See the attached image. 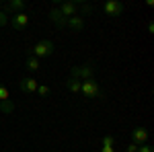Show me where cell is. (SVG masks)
I'll use <instances>...</instances> for the list:
<instances>
[{"instance_id": "1", "label": "cell", "mask_w": 154, "mask_h": 152, "mask_svg": "<svg viewBox=\"0 0 154 152\" xmlns=\"http://www.w3.org/2000/svg\"><path fill=\"white\" fill-rule=\"evenodd\" d=\"M54 54V43L51 41H48V39H43V41H37L35 45L31 47L29 51H27V56H35L37 60L41 58H48V56H51Z\"/></svg>"}, {"instance_id": "2", "label": "cell", "mask_w": 154, "mask_h": 152, "mask_svg": "<svg viewBox=\"0 0 154 152\" xmlns=\"http://www.w3.org/2000/svg\"><path fill=\"white\" fill-rule=\"evenodd\" d=\"M72 78H78V80H88V78H95V64L93 62H86L82 66H74L70 70Z\"/></svg>"}, {"instance_id": "3", "label": "cell", "mask_w": 154, "mask_h": 152, "mask_svg": "<svg viewBox=\"0 0 154 152\" xmlns=\"http://www.w3.org/2000/svg\"><path fill=\"white\" fill-rule=\"evenodd\" d=\"M80 93H82L84 99H97V97H101V86H99V82L95 78H88V80H82L80 84Z\"/></svg>"}, {"instance_id": "4", "label": "cell", "mask_w": 154, "mask_h": 152, "mask_svg": "<svg viewBox=\"0 0 154 152\" xmlns=\"http://www.w3.org/2000/svg\"><path fill=\"white\" fill-rule=\"evenodd\" d=\"M103 11H105L109 17H121V14H123V11H125V6H123L119 0H109V2H105Z\"/></svg>"}, {"instance_id": "5", "label": "cell", "mask_w": 154, "mask_h": 152, "mask_svg": "<svg viewBox=\"0 0 154 152\" xmlns=\"http://www.w3.org/2000/svg\"><path fill=\"white\" fill-rule=\"evenodd\" d=\"M78 4H80V2H72V0H68V2H62V4H60V12H62L66 19L76 17V14H78Z\"/></svg>"}, {"instance_id": "6", "label": "cell", "mask_w": 154, "mask_h": 152, "mask_svg": "<svg viewBox=\"0 0 154 152\" xmlns=\"http://www.w3.org/2000/svg\"><path fill=\"white\" fill-rule=\"evenodd\" d=\"M11 25H12V29H17V31L27 29V25H29V17H27V12H17V14L11 19Z\"/></svg>"}, {"instance_id": "7", "label": "cell", "mask_w": 154, "mask_h": 152, "mask_svg": "<svg viewBox=\"0 0 154 152\" xmlns=\"http://www.w3.org/2000/svg\"><path fill=\"white\" fill-rule=\"evenodd\" d=\"M49 19H51V23L56 25V27H60V29H64V27H66V23H68V19L60 12L58 6H54V8L49 11Z\"/></svg>"}, {"instance_id": "8", "label": "cell", "mask_w": 154, "mask_h": 152, "mask_svg": "<svg viewBox=\"0 0 154 152\" xmlns=\"http://www.w3.org/2000/svg\"><path fill=\"white\" fill-rule=\"evenodd\" d=\"M146 140H148V129H146V128L131 129V142H134V144L142 146V144H146Z\"/></svg>"}, {"instance_id": "9", "label": "cell", "mask_w": 154, "mask_h": 152, "mask_svg": "<svg viewBox=\"0 0 154 152\" xmlns=\"http://www.w3.org/2000/svg\"><path fill=\"white\" fill-rule=\"evenodd\" d=\"M19 86H21V91H23V93H35L37 86H39V82H37L35 78H29V76H25V78H21Z\"/></svg>"}, {"instance_id": "10", "label": "cell", "mask_w": 154, "mask_h": 152, "mask_svg": "<svg viewBox=\"0 0 154 152\" xmlns=\"http://www.w3.org/2000/svg\"><path fill=\"white\" fill-rule=\"evenodd\" d=\"M66 27H70L72 31H82L84 29V17H80V14H76V17H70L68 19V23H66Z\"/></svg>"}, {"instance_id": "11", "label": "cell", "mask_w": 154, "mask_h": 152, "mask_svg": "<svg viewBox=\"0 0 154 152\" xmlns=\"http://www.w3.org/2000/svg\"><path fill=\"white\" fill-rule=\"evenodd\" d=\"M23 8H25L23 0H8L6 6H4V11H6V12H23Z\"/></svg>"}, {"instance_id": "12", "label": "cell", "mask_w": 154, "mask_h": 152, "mask_svg": "<svg viewBox=\"0 0 154 152\" xmlns=\"http://www.w3.org/2000/svg\"><path fill=\"white\" fill-rule=\"evenodd\" d=\"M80 84L82 80H78V78H66V88L70 91V93H80Z\"/></svg>"}, {"instance_id": "13", "label": "cell", "mask_w": 154, "mask_h": 152, "mask_svg": "<svg viewBox=\"0 0 154 152\" xmlns=\"http://www.w3.org/2000/svg\"><path fill=\"white\" fill-rule=\"evenodd\" d=\"M39 66H41V62H39L35 56H27V70L37 72V70H39Z\"/></svg>"}, {"instance_id": "14", "label": "cell", "mask_w": 154, "mask_h": 152, "mask_svg": "<svg viewBox=\"0 0 154 152\" xmlns=\"http://www.w3.org/2000/svg\"><path fill=\"white\" fill-rule=\"evenodd\" d=\"M0 111H2V113H12V111H14V103H12L11 99H8V101H2V103H0Z\"/></svg>"}, {"instance_id": "15", "label": "cell", "mask_w": 154, "mask_h": 152, "mask_svg": "<svg viewBox=\"0 0 154 152\" xmlns=\"http://www.w3.org/2000/svg\"><path fill=\"white\" fill-rule=\"evenodd\" d=\"M8 99H11V91H8L4 84H0V103H2V101H8Z\"/></svg>"}, {"instance_id": "16", "label": "cell", "mask_w": 154, "mask_h": 152, "mask_svg": "<svg viewBox=\"0 0 154 152\" xmlns=\"http://www.w3.org/2000/svg\"><path fill=\"white\" fill-rule=\"evenodd\" d=\"M78 8H80L82 14H91V12H93V6H91V4H86V2H80V4H78Z\"/></svg>"}, {"instance_id": "17", "label": "cell", "mask_w": 154, "mask_h": 152, "mask_svg": "<svg viewBox=\"0 0 154 152\" xmlns=\"http://www.w3.org/2000/svg\"><path fill=\"white\" fill-rule=\"evenodd\" d=\"M35 93H39L41 97H48V95H49V86H45V84H39Z\"/></svg>"}, {"instance_id": "18", "label": "cell", "mask_w": 154, "mask_h": 152, "mask_svg": "<svg viewBox=\"0 0 154 152\" xmlns=\"http://www.w3.org/2000/svg\"><path fill=\"white\" fill-rule=\"evenodd\" d=\"M113 136H105L103 138V148H113Z\"/></svg>"}, {"instance_id": "19", "label": "cell", "mask_w": 154, "mask_h": 152, "mask_svg": "<svg viewBox=\"0 0 154 152\" xmlns=\"http://www.w3.org/2000/svg\"><path fill=\"white\" fill-rule=\"evenodd\" d=\"M6 23H8V12H6V11H0V27H4Z\"/></svg>"}, {"instance_id": "20", "label": "cell", "mask_w": 154, "mask_h": 152, "mask_svg": "<svg viewBox=\"0 0 154 152\" xmlns=\"http://www.w3.org/2000/svg\"><path fill=\"white\" fill-rule=\"evenodd\" d=\"M138 152H154V150L150 144H142V146H138Z\"/></svg>"}, {"instance_id": "21", "label": "cell", "mask_w": 154, "mask_h": 152, "mask_svg": "<svg viewBox=\"0 0 154 152\" xmlns=\"http://www.w3.org/2000/svg\"><path fill=\"white\" fill-rule=\"evenodd\" d=\"M125 152H138V144H134V142H131L130 146L125 148Z\"/></svg>"}, {"instance_id": "22", "label": "cell", "mask_w": 154, "mask_h": 152, "mask_svg": "<svg viewBox=\"0 0 154 152\" xmlns=\"http://www.w3.org/2000/svg\"><path fill=\"white\" fill-rule=\"evenodd\" d=\"M101 152H115V148H101Z\"/></svg>"}, {"instance_id": "23", "label": "cell", "mask_w": 154, "mask_h": 152, "mask_svg": "<svg viewBox=\"0 0 154 152\" xmlns=\"http://www.w3.org/2000/svg\"><path fill=\"white\" fill-rule=\"evenodd\" d=\"M0 11H2V6H0Z\"/></svg>"}]
</instances>
